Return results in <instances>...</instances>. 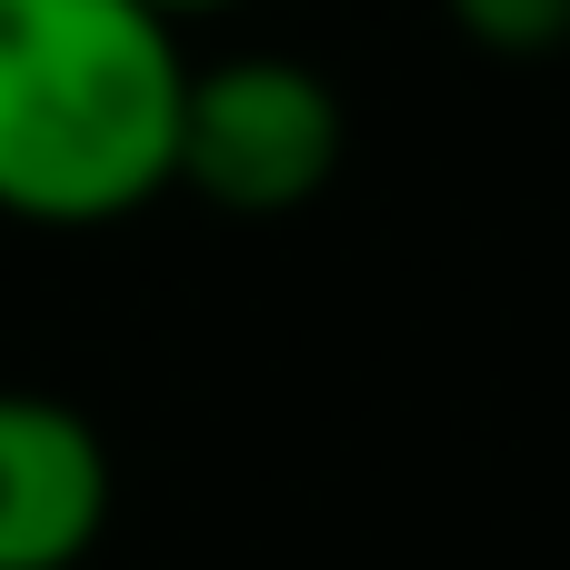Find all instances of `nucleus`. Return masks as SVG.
Here are the masks:
<instances>
[{
    "mask_svg": "<svg viewBox=\"0 0 570 570\" xmlns=\"http://www.w3.org/2000/svg\"><path fill=\"white\" fill-rule=\"evenodd\" d=\"M341 90L291 60V50H230V60H190L180 90V150H170V190L230 210V220H281L301 200L331 190L341 170Z\"/></svg>",
    "mask_w": 570,
    "mask_h": 570,
    "instance_id": "obj_2",
    "label": "nucleus"
},
{
    "mask_svg": "<svg viewBox=\"0 0 570 570\" xmlns=\"http://www.w3.org/2000/svg\"><path fill=\"white\" fill-rule=\"evenodd\" d=\"M441 10H451V30H461L471 50H491V60H541V50L570 40V0H441Z\"/></svg>",
    "mask_w": 570,
    "mask_h": 570,
    "instance_id": "obj_4",
    "label": "nucleus"
},
{
    "mask_svg": "<svg viewBox=\"0 0 570 570\" xmlns=\"http://www.w3.org/2000/svg\"><path fill=\"white\" fill-rule=\"evenodd\" d=\"M110 531V451L90 411L0 391V570H70Z\"/></svg>",
    "mask_w": 570,
    "mask_h": 570,
    "instance_id": "obj_3",
    "label": "nucleus"
},
{
    "mask_svg": "<svg viewBox=\"0 0 570 570\" xmlns=\"http://www.w3.org/2000/svg\"><path fill=\"white\" fill-rule=\"evenodd\" d=\"M150 10H170V20H190V10H230V0H150Z\"/></svg>",
    "mask_w": 570,
    "mask_h": 570,
    "instance_id": "obj_5",
    "label": "nucleus"
},
{
    "mask_svg": "<svg viewBox=\"0 0 570 570\" xmlns=\"http://www.w3.org/2000/svg\"><path fill=\"white\" fill-rule=\"evenodd\" d=\"M190 50L150 0H0V210L100 230L170 190Z\"/></svg>",
    "mask_w": 570,
    "mask_h": 570,
    "instance_id": "obj_1",
    "label": "nucleus"
}]
</instances>
